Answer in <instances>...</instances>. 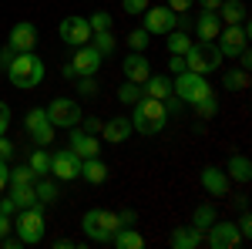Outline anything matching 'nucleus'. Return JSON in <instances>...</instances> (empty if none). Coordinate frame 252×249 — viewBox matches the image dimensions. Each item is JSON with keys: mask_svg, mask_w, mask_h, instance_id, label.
Here are the masks:
<instances>
[{"mask_svg": "<svg viewBox=\"0 0 252 249\" xmlns=\"http://www.w3.org/2000/svg\"><path fill=\"white\" fill-rule=\"evenodd\" d=\"M7 81L20 88V91H34L44 84V61L34 51H20L14 54V61L7 64Z\"/></svg>", "mask_w": 252, "mask_h": 249, "instance_id": "obj_1", "label": "nucleus"}, {"mask_svg": "<svg viewBox=\"0 0 252 249\" xmlns=\"http://www.w3.org/2000/svg\"><path fill=\"white\" fill-rule=\"evenodd\" d=\"M168 125V111L158 98H141L131 105V128L141 135H158Z\"/></svg>", "mask_w": 252, "mask_h": 249, "instance_id": "obj_2", "label": "nucleus"}, {"mask_svg": "<svg viewBox=\"0 0 252 249\" xmlns=\"http://www.w3.org/2000/svg\"><path fill=\"white\" fill-rule=\"evenodd\" d=\"M185 58V71H195V74H212L222 68V54H219V47H215V40H192V47L182 54Z\"/></svg>", "mask_w": 252, "mask_h": 249, "instance_id": "obj_3", "label": "nucleus"}, {"mask_svg": "<svg viewBox=\"0 0 252 249\" xmlns=\"http://www.w3.org/2000/svg\"><path fill=\"white\" fill-rule=\"evenodd\" d=\"M81 229L91 243H111V236H115V229H121V222H118V212L111 209H88L81 219Z\"/></svg>", "mask_w": 252, "mask_h": 249, "instance_id": "obj_4", "label": "nucleus"}, {"mask_svg": "<svg viewBox=\"0 0 252 249\" xmlns=\"http://www.w3.org/2000/svg\"><path fill=\"white\" fill-rule=\"evenodd\" d=\"M172 95L178 98L182 105H195V101H202L205 95H212V88H209V77L205 74L182 71V74H175V81H172Z\"/></svg>", "mask_w": 252, "mask_h": 249, "instance_id": "obj_5", "label": "nucleus"}, {"mask_svg": "<svg viewBox=\"0 0 252 249\" xmlns=\"http://www.w3.org/2000/svg\"><path fill=\"white\" fill-rule=\"evenodd\" d=\"M17 239L24 246H34L44 239V232H47V222H44V206H31V209H20L17 212Z\"/></svg>", "mask_w": 252, "mask_h": 249, "instance_id": "obj_6", "label": "nucleus"}, {"mask_svg": "<svg viewBox=\"0 0 252 249\" xmlns=\"http://www.w3.org/2000/svg\"><path fill=\"white\" fill-rule=\"evenodd\" d=\"M101 61L104 58L97 54L91 44H81V47H74V58L61 68V74L67 77V81H71V77H74V81H78V77H94L97 68H101Z\"/></svg>", "mask_w": 252, "mask_h": 249, "instance_id": "obj_7", "label": "nucleus"}, {"mask_svg": "<svg viewBox=\"0 0 252 249\" xmlns=\"http://www.w3.org/2000/svg\"><path fill=\"white\" fill-rule=\"evenodd\" d=\"M252 37V27H249V17L242 20V24H222V31H219V37H215V47H219V54L222 58H235Z\"/></svg>", "mask_w": 252, "mask_h": 249, "instance_id": "obj_8", "label": "nucleus"}, {"mask_svg": "<svg viewBox=\"0 0 252 249\" xmlns=\"http://www.w3.org/2000/svg\"><path fill=\"white\" fill-rule=\"evenodd\" d=\"M24 128L31 135V142L37 145V148H47V145H54V125H51V118L44 108H31L27 115H24Z\"/></svg>", "mask_w": 252, "mask_h": 249, "instance_id": "obj_9", "label": "nucleus"}, {"mask_svg": "<svg viewBox=\"0 0 252 249\" xmlns=\"http://www.w3.org/2000/svg\"><path fill=\"white\" fill-rule=\"evenodd\" d=\"M141 17H145V31L152 34V37H165L168 31L178 27V14H175L172 7H155V3H148L145 10H141Z\"/></svg>", "mask_w": 252, "mask_h": 249, "instance_id": "obj_10", "label": "nucleus"}, {"mask_svg": "<svg viewBox=\"0 0 252 249\" xmlns=\"http://www.w3.org/2000/svg\"><path fill=\"white\" fill-rule=\"evenodd\" d=\"M47 118H51L54 128H74L81 121V105L71 101V98H54L47 105Z\"/></svg>", "mask_w": 252, "mask_h": 249, "instance_id": "obj_11", "label": "nucleus"}, {"mask_svg": "<svg viewBox=\"0 0 252 249\" xmlns=\"http://www.w3.org/2000/svg\"><path fill=\"white\" fill-rule=\"evenodd\" d=\"M51 175H54L58 182H74V178H81V158L71 152V148L51 152Z\"/></svg>", "mask_w": 252, "mask_h": 249, "instance_id": "obj_12", "label": "nucleus"}, {"mask_svg": "<svg viewBox=\"0 0 252 249\" xmlns=\"http://www.w3.org/2000/svg\"><path fill=\"white\" fill-rule=\"evenodd\" d=\"M239 243H242V236H239L235 222H219L215 219L212 226L205 229V246L209 249H235Z\"/></svg>", "mask_w": 252, "mask_h": 249, "instance_id": "obj_13", "label": "nucleus"}, {"mask_svg": "<svg viewBox=\"0 0 252 249\" xmlns=\"http://www.w3.org/2000/svg\"><path fill=\"white\" fill-rule=\"evenodd\" d=\"M58 34L64 44H71V47H81V44H88L91 40V27H88V17H64L58 27Z\"/></svg>", "mask_w": 252, "mask_h": 249, "instance_id": "obj_14", "label": "nucleus"}, {"mask_svg": "<svg viewBox=\"0 0 252 249\" xmlns=\"http://www.w3.org/2000/svg\"><path fill=\"white\" fill-rule=\"evenodd\" d=\"M202 189L209 192L212 199H225V195L232 192V178L225 175V169L205 165V169H202Z\"/></svg>", "mask_w": 252, "mask_h": 249, "instance_id": "obj_15", "label": "nucleus"}, {"mask_svg": "<svg viewBox=\"0 0 252 249\" xmlns=\"http://www.w3.org/2000/svg\"><path fill=\"white\" fill-rule=\"evenodd\" d=\"M10 47H14V54L34 51V47H37V27H34L31 20H17V24L10 27Z\"/></svg>", "mask_w": 252, "mask_h": 249, "instance_id": "obj_16", "label": "nucleus"}, {"mask_svg": "<svg viewBox=\"0 0 252 249\" xmlns=\"http://www.w3.org/2000/svg\"><path fill=\"white\" fill-rule=\"evenodd\" d=\"M67 132H71V152L78 155V158H97V155H101V145H97V135L81 132L78 125H74V128H67Z\"/></svg>", "mask_w": 252, "mask_h": 249, "instance_id": "obj_17", "label": "nucleus"}, {"mask_svg": "<svg viewBox=\"0 0 252 249\" xmlns=\"http://www.w3.org/2000/svg\"><path fill=\"white\" fill-rule=\"evenodd\" d=\"M131 132H135V128H131V118H125V115L111 118V121H104V125H101V138H104L108 145H125Z\"/></svg>", "mask_w": 252, "mask_h": 249, "instance_id": "obj_18", "label": "nucleus"}, {"mask_svg": "<svg viewBox=\"0 0 252 249\" xmlns=\"http://www.w3.org/2000/svg\"><path fill=\"white\" fill-rule=\"evenodd\" d=\"M121 68H125V81H135V84H141L145 77L152 74V64H148V58H145L141 51H131Z\"/></svg>", "mask_w": 252, "mask_h": 249, "instance_id": "obj_19", "label": "nucleus"}, {"mask_svg": "<svg viewBox=\"0 0 252 249\" xmlns=\"http://www.w3.org/2000/svg\"><path fill=\"white\" fill-rule=\"evenodd\" d=\"M202 243H205V232H198L195 226H178L168 236V246L172 249H198Z\"/></svg>", "mask_w": 252, "mask_h": 249, "instance_id": "obj_20", "label": "nucleus"}, {"mask_svg": "<svg viewBox=\"0 0 252 249\" xmlns=\"http://www.w3.org/2000/svg\"><path fill=\"white\" fill-rule=\"evenodd\" d=\"M219 31H222V20L215 10H202L198 20H195V37L198 40H215L219 37Z\"/></svg>", "mask_w": 252, "mask_h": 249, "instance_id": "obj_21", "label": "nucleus"}, {"mask_svg": "<svg viewBox=\"0 0 252 249\" xmlns=\"http://www.w3.org/2000/svg\"><path fill=\"white\" fill-rule=\"evenodd\" d=\"M141 95L165 101V98L172 95V77H168V74H148L145 81H141Z\"/></svg>", "mask_w": 252, "mask_h": 249, "instance_id": "obj_22", "label": "nucleus"}, {"mask_svg": "<svg viewBox=\"0 0 252 249\" xmlns=\"http://www.w3.org/2000/svg\"><path fill=\"white\" fill-rule=\"evenodd\" d=\"M81 178L91 182V185L108 182V165L101 162V155H97V158H81Z\"/></svg>", "mask_w": 252, "mask_h": 249, "instance_id": "obj_23", "label": "nucleus"}, {"mask_svg": "<svg viewBox=\"0 0 252 249\" xmlns=\"http://www.w3.org/2000/svg\"><path fill=\"white\" fill-rule=\"evenodd\" d=\"M225 175L232 178V182H239V185H246L252 178V162L246 158V155H229V165H225Z\"/></svg>", "mask_w": 252, "mask_h": 249, "instance_id": "obj_24", "label": "nucleus"}, {"mask_svg": "<svg viewBox=\"0 0 252 249\" xmlns=\"http://www.w3.org/2000/svg\"><path fill=\"white\" fill-rule=\"evenodd\" d=\"M215 14H219L222 24H242V20L249 17V10H246V3H242V0H222Z\"/></svg>", "mask_w": 252, "mask_h": 249, "instance_id": "obj_25", "label": "nucleus"}, {"mask_svg": "<svg viewBox=\"0 0 252 249\" xmlns=\"http://www.w3.org/2000/svg\"><path fill=\"white\" fill-rule=\"evenodd\" d=\"M111 246H118V249H141L145 246V236L135 232L131 226H121V229H115V236H111Z\"/></svg>", "mask_w": 252, "mask_h": 249, "instance_id": "obj_26", "label": "nucleus"}, {"mask_svg": "<svg viewBox=\"0 0 252 249\" xmlns=\"http://www.w3.org/2000/svg\"><path fill=\"white\" fill-rule=\"evenodd\" d=\"M34 195H37L40 206H51V202H58L61 199V189L54 178H47V175H40V182H34Z\"/></svg>", "mask_w": 252, "mask_h": 249, "instance_id": "obj_27", "label": "nucleus"}, {"mask_svg": "<svg viewBox=\"0 0 252 249\" xmlns=\"http://www.w3.org/2000/svg\"><path fill=\"white\" fill-rule=\"evenodd\" d=\"M88 44L94 47L101 58H111V54H115V47H118V40H115V34H111V31H94Z\"/></svg>", "mask_w": 252, "mask_h": 249, "instance_id": "obj_28", "label": "nucleus"}, {"mask_svg": "<svg viewBox=\"0 0 252 249\" xmlns=\"http://www.w3.org/2000/svg\"><path fill=\"white\" fill-rule=\"evenodd\" d=\"M222 88H225V91H246V88H249V71H242V68L225 71V74H222Z\"/></svg>", "mask_w": 252, "mask_h": 249, "instance_id": "obj_29", "label": "nucleus"}, {"mask_svg": "<svg viewBox=\"0 0 252 249\" xmlns=\"http://www.w3.org/2000/svg\"><path fill=\"white\" fill-rule=\"evenodd\" d=\"M10 199H14V206L20 209H31V206H37V195H34V185H10Z\"/></svg>", "mask_w": 252, "mask_h": 249, "instance_id": "obj_30", "label": "nucleus"}, {"mask_svg": "<svg viewBox=\"0 0 252 249\" xmlns=\"http://www.w3.org/2000/svg\"><path fill=\"white\" fill-rule=\"evenodd\" d=\"M27 165H31V169H34V175H51V152H47V148H34V152H31V158H27Z\"/></svg>", "mask_w": 252, "mask_h": 249, "instance_id": "obj_31", "label": "nucleus"}, {"mask_svg": "<svg viewBox=\"0 0 252 249\" xmlns=\"http://www.w3.org/2000/svg\"><path fill=\"white\" fill-rule=\"evenodd\" d=\"M165 44H168V54H185V51L192 47V37H189V34H182V31L175 27V31L165 34Z\"/></svg>", "mask_w": 252, "mask_h": 249, "instance_id": "obj_32", "label": "nucleus"}, {"mask_svg": "<svg viewBox=\"0 0 252 249\" xmlns=\"http://www.w3.org/2000/svg\"><path fill=\"white\" fill-rule=\"evenodd\" d=\"M215 219H219V212H215V206H198V209L192 212V226L198 232H205L209 226H212Z\"/></svg>", "mask_w": 252, "mask_h": 249, "instance_id": "obj_33", "label": "nucleus"}, {"mask_svg": "<svg viewBox=\"0 0 252 249\" xmlns=\"http://www.w3.org/2000/svg\"><path fill=\"white\" fill-rule=\"evenodd\" d=\"M34 182H37V175H34L31 165H17V169H10V175H7V185H34Z\"/></svg>", "mask_w": 252, "mask_h": 249, "instance_id": "obj_34", "label": "nucleus"}, {"mask_svg": "<svg viewBox=\"0 0 252 249\" xmlns=\"http://www.w3.org/2000/svg\"><path fill=\"white\" fill-rule=\"evenodd\" d=\"M141 84H135V81H125L121 88H118V101L121 105H135V101H141Z\"/></svg>", "mask_w": 252, "mask_h": 249, "instance_id": "obj_35", "label": "nucleus"}, {"mask_svg": "<svg viewBox=\"0 0 252 249\" xmlns=\"http://www.w3.org/2000/svg\"><path fill=\"white\" fill-rule=\"evenodd\" d=\"M128 47H131V51H145V47H148V40H152V34H148V31H145V27H135V31H128Z\"/></svg>", "mask_w": 252, "mask_h": 249, "instance_id": "obj_36", "label": "nucleus"}, {"mask_svg": "<svg viewBox=\"0 0 252 249\" xmlns=\"http://www.w3.org/2000/svg\"><path fill=\"white\" fill-rule=\"evenodd\" d=\"M195 108H198V118H215L219 115V101H215V95H205L202 101H195Z\"/></svg>", "mask_w": 252, "mask_h": 249, "instance_id": "obj_37", "label": "nucleus"}, {"mask_svg": "<svg viewBox=\"0 0 252 249\" xmlns=\"http://www.w3.org/2000/svg\"><path fill=\"white\" fill-rule=\"evenodd\" d=\"M111 24H115V20H111V14H104V10H97V14H91V17H88L91 34H94V31H111Z\"/></svg>", "mask_w": 252, "mask_h": 249, "instance_id": "obj_38", "label": "nucleus"}, {"mask_svg": "<svg viewBox=\"0 0 252 249\" xmlns=\"http://www.w3.org/2000/svg\"><path fill=\"white\" fill-rule=\"evenodd\" d=\"M78 95L81 98H94L97 95V81L94 77H78Z\"/></svg>", "mask_w": 252, "mask_h": 249, "instance_id": "obj_39", "label": "nucleus"}, {"mask_svg": "<svg viewBox=\"0 0 252 249\" xmlns=\"http://www.w3.org/2000/svg\"><path fill=\"white\" fill-rule=\"evenodd\" d=\"M235 226H239V236H242V239H249V236H252V219H249V209H242V215H239V222H235Z\"/></svg>", "mask_w": 252, "mask_h": 249, "instance_id": "obj_40", "label": "nucleus"}, {"mask_svg": "<svg viewBox=\"0 0 252 249\" xmlns=\"http://www.w3.org/2000/svg\"><path fill=\"white\" fill-rule=\"evenodd\" d=\"M148 3H152V0H121V10H125V14H141Z\"/></svg>", "mask_w": 252, "mask_h": 249, "instance_id": "obj_41", "label": "nucleus"}, {"mask_svg": "<svg viewBox=\"0 0 252 249\" xmlns=\"http://www.w3.org/2000/svg\"><path fill=\"white\" fill-rule=\"evenodd\" d=\"M14 152H17V148H14V142H10L7 135H0V158H7V162H10Z\"/></svg>", "mask_w": 252, "mask_h": 249, "instance_id": "obj_42", "label": "nucleus"}, {"mask_svg": "<svg viewBox=\"0 0 252 249\" xmlns=\"http://www.w3.org/2000/svg\"><path fill=\"white\" fill-rule=\"evenodd\" d=\"M7 128H10V105L0 101V135H7Z\"/></svg>", "mask_w": 252, "mask_h": 249, "instance_id": "obj_43", "label": "nucleus"}, {"mask_svg": "<svg viewBox=\"0 0 252 249\" xmlns=\"http://www.w3.org/2000/svg\"><path fill=\"white\" fill-rule=\"evenodd\" d=\"M118 222H121V226H135V222H138V212L135 209H121V212H118Z\"/></svg>", "mask_w": 252, "mask_h": 249, "instance_id": "obj_44", "label": "nucleus"}, {"mask_svg": "<svg viewBox=\"0 0 252 249\" xmlns=\"http://www.w3.org/2000/svg\"><path fill=\"white\" fill-rule=\"evenodd\" d=\"M168 71H172V74H182V71H185V58H182V54H172V58H168Z\"/></svg>", "mask_w": 252, "mask_h": 249, "instance_id": "obj_45", "label": "nucleus"}, {"mask_svg": "<svg viewBox=\"0 0 252 249\" xmlns=\"http://www.w3.org/2000/svg\"><path fill=\"white\" fill-rule=\"evenodd\" d=\"M192 3H195V0H168L165 7H172L175 14H185V10H192Z\"/></svg>", "mask_w": 252, "mask_h": 249, "instance_id": "obj_46", "label": "nucleus"}, {"mask_svg": "<svg viewBox=\"0 0 252 249\" xmlns=\"http://www.w3.org/2000/svg\"><path fill=\"white\" fill-rule=\"evenodd\" d=\"M10 61H14V47L7 44V47L0 51V71H7V64H10Z\"/></svg>", "mask_w": 252, "mask_h": 249, "instance_id": "obj_47", "label": "nucleus"}, {"mask_svg": "<svg viewBox=\"0 0 252 249\" xmlns=\"http://www.w3.org/2000/svg\"><path fill=\"white\" fill-rule=\"evenodd\" d=\"M10 229H14V222H10V215H7V212H0V239H3V236H7Z\"/></svg>", "mask_w": 252, "mask_h": 249, "instance_id": "obj_48", "label": "nucleus"}, {"mask_svg": "<svg viewBox=\"0 0 252 249\" xmlns=\"http://www.w3.org/2000/svg\"><path fill=\"white\" fill-rule=\"evenodd\" d=\"M198 3H202V10H219L222 0H198Z\"/></svg>", "mask_w": 252, "mask_h": 249, "instance_id": "obj_49", "label": "nucleus"}, {"mask_svg": "<svg viewBox=\"0 0 252 249\" xmlns=\"http://www.w3.org/2000/svg\"><path fill=\"white\" fill-rule=\"evenodd\" d=\"M235 206L239 209H249V195H235Z\"/></svg>", "mask_w": 252, "mask_h": 249, "instance_id": "obj_50", "label": "nucleus"}, {"mask_svg": "<svg viewBox=\"0 0 252 249\" xmlns=\"http://www.w3.org/2000/svg\"><path fill=\"white\" fill-rule=\"evenodd\" d=\"M54 246H58V249H67V246H74V239H67V236H64V239H58Z\"/></svg>", "mask_w": 252, "mask_h": 249, "instance_id": "obj_51", "label": "nucleus"}, {"mask_svg": "<svg viewBox=\"0 0 252 249\" xmlns=\"http://www.w3.org/2000/svg\"><path fill=\"white\" fill-rule=\"evenodd\" d=\"M0 175H10V165H7V158H0Z\"/></svg>", "mask_w": 252, "mask_h": 249, "instance_id": "obj_52", "label": "nucleus"}, {"mask_svg": "<svg viewBox=\"0 0 252 249\" xmlns=\"http://www.w3.org/2000/svg\"><path fill=\"white\" fill-rule=\"evenodd\" d=\"M7 189V175H0V192Z\"/></svg>", "mask_w": 252, "mask_h": 249, "instance_id": "obj_53", "label": "nucleus"}]
</instances>
